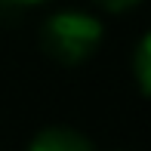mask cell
Segmentation results:
<instances>
[{"label": "cell", "instance_id": "cell-1", "mask_svg": "<svg viewBox=\"0 0 151 151\" xmlns=\"http://www.w3.org/2000/svg\"><path fill=\"white\" fill-rule=\"evenodd\" d=\"M102 37H105V28L99 16L83 9H59L43 22V46L62 65L86 62L99 50Z\"/></svg>", "mask_w": 151, "mask_h": 151}, {"label": "cell", "instance_id": "cell-2", "mask_svg": "<svg viewBox=\"0 0 151 151\" xmlns=\"http://www.w3.org/2000/svg\"><path fill=\"white\" fill-rule=\"evenodd\" d=\"M28 151H96V145L71 127H46L28 142Z\"/></svg>", "mask_w": 151, "mask_h": 151}, {"label": "cell", "instance_id": "cell-3", "mask_svg": "<svg viewBox=\"0 0 151 151\" xmlns=\"http://www.w3.org/2000/svg\"><path fill=\"white\" fill-rule=\"evenodd\" d=\"M133 77L139 83V93L148 96L151 90V37H139L136 43V52H133Z\"/></svg>", "mask_w": 151, "mask_h": 151}, {"label": "cell", "instance_id": "cell-4", "mask_svg": "<svg viewBox=\"0 0 151 151\" xmlns=\"http://www.w3.org/2000/svg\"><path fill=\"white\" fill-rule=\"evenodd\" d=\"M105 12H127V9H136L142 0H96Z\"/></svg>", "mask_w": 151, "mask_h": 151}, {"label": "cell", "instance_id": "cell-5", "mask_svg": "<svg viewBox=\"0 0 151 151\" xmlns=\"http://www.w3.org/2000/svg\"><path fill=\"white\" fill-rule=\"evenodd\" d=\"M9 3H19V6H34V3H43V0H9Z\"/></svg>", "mask_w": 151, "mask_h": 151}]
</instances>
